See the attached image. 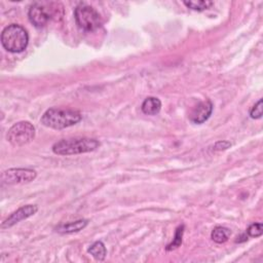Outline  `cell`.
<instances>
[{
	"mask_svg": "<svg viewBox=\"0 0 263 263\" xmlns=\"http://www.w3.org/2000/svg\"><path fill=\"white\" fill-rule=\"evenodd\" d=\"M81 120V114L71 109L50 108L44 112L41 117V123L53 129H63L78 123Z\"/></svg>",
	"mask_w": 263,
	"mask_h": 263,
	"instance_id": "1",
	"label": "cell"
},
{
	"mask_svg": "<svg viewBox=\"0 0 263 263\" xmlns=\"http://www.w3.org/2000/svg\"><path fill=\"white\" fill-rule=\"evenodd\" d=\"M100 146V142L96 139L79 138L62 140L53 144L52 151L58 155H75L96 150Z\"/></svg>",
	"mask_w": 263,
	"mask_h": 263,
	"instance_id": "2",
	"label": "cell"
},
{
	"mask_svg": "<svg viewBox=\"0 0 263 263\" xmlns=\"http://www.w3.org/2000/svg\"><path fill=\"white\" fill-rule=\"evenodd\" d=\"M28 41V33L20 25L11 24L2 31L1 43L7 51L21 52L27 47Z\"/></svg>",
	"mask_w": 263,
	"mask_h": 263,
	"instance_id": "3",
	"label": "cell"
},
{
	"mask_svg": "<svg viewBox=\"0 0 263 263\" xmlns=\"http://www.w3.org/2000/svg\"><path fill=\"white\" fill-rule=\"evenodd\" d=\"M76 24L84 31H95L102 26V18L99 12L91 6L79 4L74 12Z\"/></svg>",
	"mask_w": 263,
	"mask_h": 263,
	"instance_id": "4",
	"label": "cell"
},
{
	"mask_svg": "<svg viewBox=\"0 0 263 263\" xmlns=\"http://www.w3.org/2000/svg\"><path fill=\"white\" fill-rule=\"evenodd\" d=\"M35 137V127L29 121H18L14 123L7 133V140L12 146H24L30 143Z\"/></svg>",
	"mask_w": 263,
	"mask_h": 263,
	"instance_id": "5",
	"label": "cell"
},
{
	"mask_svg": "<svg viewBox=\"0 0 263 263\" xmlns=\"http://www.w3.org/2000/svg\"><path fill=\"white\" fill-rule=\"evenodd\" d=\"M28 16L35 27H43L52 17L59 16V9L51 7L47 3H34L28 11Z\"/></svg>",
	"mask_w": 263,
	"mask_h": 263,
	"instance_id": "6",
	"label": "cell"
},
{
	"mask_svg": "<svg viewBox=\"0 0 263 263\" xmlns=\"http://www.w3.org/2000/svg\"><path fill=\"white\" fill-rule=\"evenodd\" d=\"M37 174L31 168H9L2 173L1 182L6 185L24 184L33 181Z\"/></svg>",
	"mask_w": 263,
	"mask_h": 263,
	"instance_id": "7",
	"label": "cell"
},
{
	"mask_svg": "<svg viewBox=\"0 0 263 263\" xmlns=\"http://www.w3.org/2000/svg\"><path fill=\"white\" fill-rule=\"evenodd\" d=\"M38 211V206L35 204H27L20 209H17L15 212H13L9 217H7L1 224V228H8L13 226L14 224L18 223L22 220H25L34 214H36Z\"/></svg>",
	"mask_w": 263,
	"mask_h": 263,
	"instance_id": "8",
	"label": "cell"
},
{
	"mask_svg": "<svg viewBox=\"0 0 263 263\" xmlns=\"http://www.w3.org/2000/svg\"><path fill=\"white\" fill-rule=\"evenodd\" d=\"M213 111V104L211 101L205 100L200 102L190 113L189 119L197 124H200L209 119Z\"/></svg>",
	"mask_w": 263,
	"mask_h": 263,
	"instance_id": "9",
	"label": "cell"
},
{
	"mask_svg": "<svg viewBox=\"0 0 263 263\" xmlns=\"http://www.w3.org/2000/svg\"><path fill=\"white\" fill-rule=\"evenodd\" d=\"M88 224V221L85 219H80L77 221L73 222H68V223H63L60 224L59 226L55 227V231L59 233H72V232H77L82 230L86 225Z\"/></svg>",
	"mask_w": 263,
	"mask_h": 263,
	"instance_id": "10",
	"label": "cell"
},
{
	"mask_svg": "<svg viewBox=\"0 0 263 263\" xmlns=\"http://www.w3.org/2000/svg\"><path fill=\"white\" fill-rule=\"evenodd\" d=\"M161 109V102L154 97H148L142 104V111L147 115H156Z\"/></svg>",
	"mask_w": 263,
	"mask_h": 263,
	"instance_id": "11",
	"label": "cell"
},
{
	"mask_svg": "<svg viewBox=\"0 0 263 263\" xmlns=\"http://www.w3.org/2000/svg\"><path fill=\"white\" fill-rule=\"evenodd\" d=\"M230 234H231V231L228 228L222 227V226H217L213 229V231L211 233V237L215 242L223 243L228 240Z\"/></svg>",
	"mask_w": 263,
	"mask_h": 263,
	"instance_id": "12",
	"label": "cell"
},
{
	"mask_svg": "<svg viewBox=\"0 0 263 263\" xmlns=\"http://www.w3.org/2000/svg\"><path fill=\"white\" fill-rule=\"evenodd\" d=\"M87 252L98 261H103L106 257V248L102 241L93 242L87 250Z\"/></svg>",
	"mask_w": 263,
	"mask_h": 263,
	"instance_id": "13",
	"label": "cell"
},
{
	"mask_svg": "<svg viewBox=\"0 0 263 263\" xmlns=\"http://www.w3.org/2000/svg\"><path fill=\"white\" fill-rule=\"evenodd\" d=\"M187 7L193 9V10H198L202 11L204 9L210 8L213 5V1H208V0H197V1H184L183 2Z\"/></svg>",
	"mask_w": 263,
	"mask_h": 263,
	"instance_id": "14",
	"label": "cell"
},
{
	"mask_svg": "<svg viewBox=\"0 0 263 263\" xmlns=\"http://www.w3.org/2000/svg\"><path fill=\"white\" fill-rule=\"evenodd\" d=\"M183 232H184V225H181V226H179V227L177 228L173 241L166 246V248H165V249H166V251L175 250V249H177L178 247H180V246H181V243H182V236H183Z\"/></svg>",
	"mask_w": 263,
	"mask_h": 263,
	"instance_id": "15",
	"label": "cell"
},
{
	"mask_svg": "<svg viewBox=\"0 0 263 263\" xmlns=\"http://www.w3.org/2000/svg\"><path fill=\"white\" fill-rule=\"evenodd\" d=\"M263 233V225L262 223H253L249 226L247 230V234L252 237H258Z\"/></svg>",
	"mask_w": 263,
	"mask_h": 263,
	"instance_id": "16",
	"label": "cell"
},
{
	"mask_svg": "<svg viewBox=\"0 0 263 263\" xmlns=\"http://www.w3.org/2000/svg\"><path fill=\"white\" fill-rule=\"evenodd\" d=\"M262 99H260L250 110V116L254 119H259L262 117Z\"/></svg>",
	"mask_w": 263,
	"mask_h": 263,
	"instance_id": "17",
	"label": "cell"
},
{
	"mask_svg": "<svg viewBox=\"0 0 263 263\" xmlns=\"http://www.w3.org/2000/svg\"><path fill=\"white\" fill-rule=\"evenodd\" d=\"M231 146V144L227 141H219L214 145V150L220 151V150H225L227 148H229Z\"/></svg>",
	"mask_w": 263,
	"mask_h": 263,
	"instance_id": "18",
	"label": "cell"
}]
</instances>
